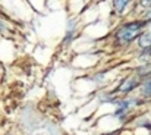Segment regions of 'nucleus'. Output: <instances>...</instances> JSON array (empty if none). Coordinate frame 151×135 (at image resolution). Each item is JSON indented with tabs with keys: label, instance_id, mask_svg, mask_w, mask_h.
<instances>
[{
	"label": "nucleus",
	"instance_id": "obj_1",
	"mask_svg": "<svg viewBox=\"0 0 151 135\" xmlns=\"http://www.w3.org/2000/svg\"><path fill=\"white\" fill-rule=\"evenodd\" d=\"M142 28H144L142 22H132V24H126V25H123V27L117 31L116 38H117V41H119V43H122V44H128V43L134 41L135 38H138V37L141 35Z\"/></svg>",
	"mask_w": 151,
	"mask_h": 135
},
{
	"label": "nucleus",
	"instance_id": "obj_2",
	"mask_svg": "<svg viewBox=\"0 0 151 135\" xmlns=\"http://www.w3.org/2000/svg\"><path fill=\"white\" fill-rule=\"evenodd\" d=\"M129 1L131 0H113V7H114V10L117 13H122L123 9L129 4Z\"/></svg>",
	"mask_w": 151,
	"mask_h": 135
},
{
	"label": "nucleus",
	"instance_id": "obj_3",
	"mask_svg": "<svg viewBox=\"0 0 151 135\" xmlns=\"http://www.w3.org/2000/svg\"><path fill=\"white\" fill-rule=\"evenodd\" d=\"M137 87V79H134V78H129V79H126L122 85H120V91H131L132 88H135Z\"/></svg>",
	"mask_w": 151,
	"mask_h": 135
},
{
	"label": "nucleus",
	"instance_id": "obj_4",
	"mask_svg": "<svg viewBox=\"0 0 151 135\" xmlns=\"http://www.w3.org/2000/svg\"><path fill=\"white\" fill-rule=\"evenodd\" d=\"M142 94L145 95V97H151V79L144 85V88H142Z\"/></svg>",
	"mask_w": 151,
	"mask_h": 135
}]
</instances>
